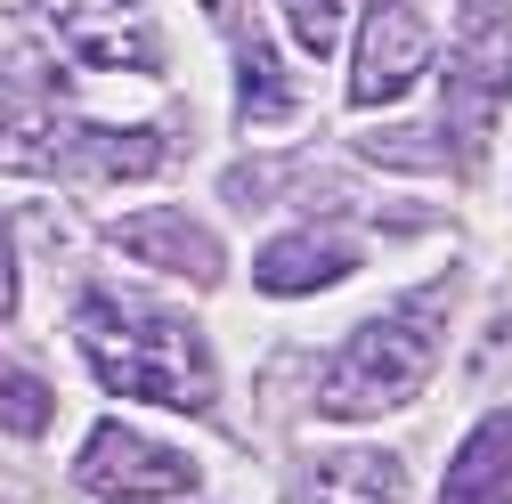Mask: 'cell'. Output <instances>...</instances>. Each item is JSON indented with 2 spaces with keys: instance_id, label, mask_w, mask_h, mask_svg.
Returning <instances> with one entry per match:
<instances>
[{
  "instance_id": "obj_1",
  "label": "cell",
  "mask_w": 512,
  "mask_h": 504,
  "mask_svg": "<svg viewBox=\"0 0 512 504\" xmlns=\"http://www.w3.org/2000/svg\"><path fill=\"white\" fill-rule=\"evenodd\" d=\"M82 358L122 399H163L187 415L212 407V358H204L196 326H179L171 309H155L139 293H90L82 301Z\"/></svg>"
},
{
  "instance_id": "obj_2",
  "label": "cell",
  "mask_w": 512,
  "mask_h": 504,
  "mask_svg": "<svg viewBox=\"0 0 512 504\" xmlns=\"http://www.w3.org/2000/svg\"><path fill=\"white\" fill-rule=\"evenodd\" d=\"M439 318H447V293H407V301L382 309V318H366L334 350V366L317 374V415L358 423V415L407 407L431 383V366H439Z\"/></svg>"
},
{
  "instance_id": "obj_3",
  "label": "cell",
  "mask_w": 512,
  "mask_h": 504,
  "mask_svg": "<svg viewBox=\"0 0 512 504\" xmlns=\"http://www.w3.org/2000/svg\"><path fill=\"white\" fill-rule=\"evenodd\" d=\"M504 82H512V0H456V57H447V90H439V131L456 147V163H472L504 114Z\"/></svg>"
},
{
  "instance_id": "obj_4",
  "label": "cell",
  "mask_w": 512,
  "mask_h": 504,
  "mask_svg": "<svg viewBox=\"0 0 512 504\" xmlns=\"http://www.w3.org/2000/svg\"><path fill=\"white\" fill-rule=\"evenodd\" d=\"M74 472H82V488H90V496H114V504L187 496V488L204 480V472H196V456H179V448H155V439H147V431H131V423H98Z\"/></svg>"
},
{
  "instance_id": "obj_5",
  "label": "cell",
  "mask_w": 512,
  "mask_h": 504,
  "mask_svg": "<svg viewBox=\"0 0 512 504\" xmlns=\"http://www.w3.org/2000/svg\"><path fill=\"white\" fill-rule=\"evenodd\" d=\"M431 66V17L415 0H366L358 25V74H350V106H391L423 82Z\"/></svg>"
},
{
  "instance_id": "obj_6",
  "label": "cell",
  "mask_w": 512,
  "mask_h": 504,
  "mask_svg": "<svg viewBox=\"0 0 512 504\" xmlns=\"http://www.w3.org/2000/svg\"><path fill=\"white\" fill-rule=\"evenodd\" d=\"M57 74L33 49L0 57V171H49L57 155Z\"/></svg>"
},
{
  "instance_id": "obj_7",
  "label": "cell",
  "mask_w": 512,
  "mask_h": 504,
  "mask_svg": "<svg viewBox=\"0 0 512 504\" xmlns=\"http://www.w3.org/2000/svg\"><path fill=\"white\" fill-rule=\"evenodd\" d=\"M366 261V236L358 228H334V220H317V228H285L269 252H261V293H317V285H334Z\"/></svg>"
},
{
  "instance_id": "obj_8",
  "label": "cell",
  "mask_w": 512,
  "mask_h": 504,
  "mask_svg": "<svg viewBox=\"0 0 512 504\" xmlns=\"http://www.w3.org/2000/svg\"><path fill=\"white\" fill-rule=\"evenodd\" d=\"M57 25H66L74 57H90V66H122V74L155 66V33L139 17V0H66Z\"/></svg>"
},
{
  "instance_id": "obj_9",
  "label": "cell",
  "mask_w": 512,
  "mask_h": 504,
  "mask_svg": "<svg viewBox=\"0 0 512 504\" xmlns=\"http://www.w3.org/2000/svg\"><path fill=\"white\" fill-rule=\"evenodd\" d=\"M114 244L139 252V261H155V269H171V277H196V285H220V269H228V261H220V236L196 228V220H179V212H139V220H122Z\"/></svg>"
},
{
  "instance_id": "obj_10",
  "label": "cell",
  "mask_w": 512,
  "mask_h": 504,
  "mask_svg": "<svg viewBox=\"0 0 512 504\" xmlns=\"http://www.w3.org/2000/svg\"><path fill=\"white\" fill-rule=\"evenodd\" d=\"M155 163H163L155 131H90V122H66L49 155V171H82V179H139Z\"/></svg>"
},
{
  "instance_id": "obj_11",
  "label": "cell",
  "mask_w": 512,
  "mask_h": 504,
  "mask_svg": "<svg viewBox=\"0 0 512 504\" xmlns=\"http://www.w3.org/2000/svg\"><path fill=\"white\" fill-rule=\"evenodd\" d=\"M439 504H512V415H488L439 480Z\"/></svg>"
},
{
  "instance_id": "obj_12",
  "label": "cell",
  "mask_w": 512,
  "mask_h": 504,
  "mask_svg": "<svg viewBox=\"0 0 512 504\" xmlns=\"http://www.w3.org/2000/svg\"><path fill=\"white\" fill-rule=\"evenodd\" d=\"M407 480H399V456H326L309 472V504H399Z\"/></svg>"
},
{
  "instance_id": "obj_13",
  "label": "cell",
  "mask_w": 512,
  "mask_h": 504,
  "mask_svg": "<svg viewBox=\"0 0 512 504\" xmlns=\"http://www.w3.org/2000/svg\"><path fill=\"white\" fill-rule=\"evenodd\" d=\"M293 106H301V90L285 82V66L269 57V41L244 25V41H236V114L244 122H285Z\"/></svg>"
},
{
  "instance_id": "obj_14",
  "label": "cell",
  "mask_w": 512,
  "mask_h": 504,
  "mask_svg": "<svg viewBox=\"0 0 512 504\" xmlns=\"http://www.w3.org/2000/svg\"><path fill=\"white\" fill-rule=\"evenodd\" d=\"M49 415H57V399H49V383H41V374L0 366V431L33 439V431H49Z\"/></svg>"
},
{
  "instance_id": "obj_15",
  "label": "cell",
  "mask_w": 512,
  "mask_h": 504,
  "mask_svg": "<svg viewBox=\"0 0 512 504\" xmlns=\"http://www.w3.org/2000/svg\"><path fill=\"white\" fill-rule=\"evenodd\" d=\"M285 25H293V41L309 57H326L342 41V0H285Z\"/></svg>"
},
{
  "instance_id": "obj_16",
  "label": "cell",
  "mask_w": 512,
  "mask_h": 504,
  "mask_svg": "<svg viewBox=\"0 0 512 504\" xmlns=\"http://www.w3.org/2000/svg\"><path fill=\"white\" fill-rule=\"evenodd\" d=\"M17 309V252H9V220H0V318Z\"/></svg>"
},
{
  "instance_id": "obj_17",
  "label": "cell",
  "mask_w": 512,
  "mask_h": 504,
  "mask_svg": "<svg viewBox=\"0 0 512 504\" xmlns=\"http://www.w3.org/2000/svg\"><path fill=\"white\" fill-rule=\"evenodd\" d=\"M204 9H212V25H244V17H252V0H204Z\"/></svg>"
}]
</instances>
